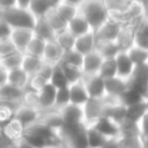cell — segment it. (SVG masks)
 <instances>
[{
	"instance_id": "39",
	"label": "cell",
	"mask_w": 148,
	"mask_h": 148,
	"mask_svg": "<svg viewBox=\"0 0 148 148\" xmlns=\"http://www.w3.org/2000/svg\"><path fill=\"white\" fill-rule=\"evenodd\" d=\"M23 105H27L30 108H34L36 110H43L42 109V103H40V96H39L38 91H34L31 88L25 90V95H23Z\"/></svg>"
},
{
	"instance_id": "45",
	"label": "cell",
	"mask_w": 148,
	"mask_h": 148,
	"mask_svg": "<svg viewBox=\"0 0 148 148\" xmlns=\"http://www.w3.org/2000/svg\"><path fill=\"white\" fill-rule=\"evenodd\" d=\"M131 136V135H142L140 127L138 122H134L126 118L122 123H120V136Z\"/></svg>"
},
{
	"instance_id": "32",
	"label": "cell",
	"mask_w": 148,
	"mask_h": 148,
	"mask_svg": "<svg viewBox=\"0 0 148 148\" xmlns=\"http://www.w3.org/2000/svg\"><path fill=\"white\" fill-rule=\"evenodd\" d=\"M87 138H88V148H101L105 144V142L109 139L105 135H103L99 130H96L94 126H88Z\"/></svg>"
},
{
	"instance_id": "22",
	"label": "cell",
	"mask_w": 148,
	"mask_h": 148,
	"mask_svg": "<svg viewBox=\"0 0 148 148\" xmlns=\"http://www.w3.org/2000/svg\"><path fill=\"white\" fill-rule=\"evenodd\" d=\"M68 29H69V31H72L77 38L94 31L91 27V25L88 23V21H87L81 13H79L78 16H75V17L68 23Z\"/></svg>"
},
{
	"instance_id": "46",
	"label": "cell",
	"mask_w": 148,
	"mask_h": 148,
	"mask_svg": "<svg viewBox=\"0 0 148 148\" xmlns=\"http://www.w3.org/2000/svg\"><path fill=\"white\" fill-rule=\"evenodd\" d=\"M69 104H72L69 86L64 87V88H57L56 104H55V108H56V109H61V108L66 107V105H69Z\"/></svg>"
},
{
	"instance_id": "35",
	"label": "cell",
	"mask_w": 148,
	"mask_h": 148,
	"mask_svg": "<svg viewBox=\"0 0 148 148\" xmlns=\"http://www.w3.org/2000/svg\"><path fill=\"white\" fill-rule=\"evenodd\" d=\"M146 99L147 97L144 96L142 92H139L138 90H135V88L129 87V88L123 92L122 96L120 97V101L122 103V104H125L126 107H130V105H134V104H136V103H140Z\"/></svg>"
},
{
	"instance_id": "11",
	"label": "cell",
	"mask_w": 148,
	"mask_h": 148,
	"mask_svg": "<svg viewBox=\"0 0 148 148\" xmlns=\"http://www.w3.org/2000/svg\"><path fill=\"white\" fill-rule=\"evenodd\" d=\"M129 88V83L126 79L121 77H113V78L105 79V96L114 100H120L123 92Z\"/></svg>"
},
{
	"instance_id": "50",
	"label": "cell",
	"mask_w": 148,
	"mask_h": 148,
	"mask_svg": "<svg viewBox=\"0 0 148 148\" xmlns=\"http://www.w3.org/2000/svg\"><path fill=\"white\" fill-rule=\"evenodd\" d=\"M55 68H56V65L53 64H49V62H46L44 61L43 66L40 68V70H39V75H42L43 78H46L47 81H51L52 78V74L55 72Z\"/></svg>"
},
{
	"instance_id": "25",
	"label": "cell",
	"mask_w": 148,
	"mask_h": 148,
	"mask_svg": "<svg viewBox=\"0 0 148 148\" xmlns=\"http://www.w3.org/2000/svg\"><path fill=\"white\" fill-rule=\"evenodd\" d=\"M30 82V75L22 69V68H17V69L9 70V77H8V83L14 84L17 87L26 90Z\"/></svg>"
},
{
	"instance_id": "14",
	"label": "cell",
	"mask_w": 148,
	"mask_h": 148,
	"mask_svg": "<svg viewBox=\"0 0 148 148\" xmlns=\"http://www.w3.org/2000/svg\"><path fill=\"white\" fill-rule=\"evenodd\" d=\"M96 47H97L96 34H95L94 31H91V33L84 34V35H81L77 38L74 49L84 56V55H87V53H91V52L96 51Z\"/></svg>"
},
{
	"instance_id": "2",
	"label": "cell",
	"mask_w": 148,
	"mask_h": 148,
	"mask_svg": "<svg viewBox=\"0 0 148 148\" xmlns=\"http://www.w3.org/2000/svg\"><path fill=\"white\" fill-rule=\"evenodd\" d=\"M0 18L7 21L13 29H31L34 30L38 22L33 12L29 8L16 7L10 9L0 10Z\"/></svg>"
},
{
	"instance_id": "41",
	"label": "cell",
	"mask_w": 148,
	"mask_h": 148,
	"mask_svg": "<svg viewBox=\"0 0 148 148\" xmlns=\"http://www.w3.org/2000/svg\"><path fill=\"white\" fill-rule=\"evenodd\" d=\"M144 140L142 135L131 136H118V147L120 148H143Z\"/></svg>"
},
{
	"instance_id": "51",
	"label": "cell",
	"mask_w": 148,
	"mask_h": 148,
	"mask_svg": "<svg viewBox=\"0 0 148 148\" xmlns=\"http://www.w3.org/2000/svg\"><path fill=\"white\" fill-rule=\"evenodd\" d=\"M139 127H140V134L143 139H148V112L143 116V118L139 122Z\"/></svg>"
},
{
	"instance_id": "47",
	"label": "cell",
	"mask_w": 148,
	"mask_h": 148,
	"mask_svg": "<svg viewBox=\"0 0 148 148\" xmlns=\"http://www.w3.org/2000/svg\"><path fill=\"white\" fill-rule=\"evenodd\" d=\"M48 83H49V81H47L46 78H43V77L39 75V74H35V75L30 77V82H29L27 88H31V90H34V91L39 92V91H42Z\"/></svg>"
},
{
	"instance_id": "37",
	"label": "cell",
	"mask_w": 148,
	"mask_h": 148,
	"mask_svg": "<svg viewBox=\"0 0 148 148\" xmlns=\"http://www.w3.org/2000/svg\"><path fill=\"white\" fill-rule=\"evenodd\" d=\"M44 18L48 21V23L52 26V27H53V30L56 31L57 34L68 29V22L59 14V13L56 12V9H52Z\"/></svg>"
},
{
	"instance_id": "42",
	"label": "cell",
	"mask_w": 148,
	"mask_h": 148,
	"mask_svg": "<svg viewBox=\"0 0 148 148\" xmlns=\"http://www.w3.org/2000/svg\"><path fill=\"white\" fill-rule=\"evenodd\" d=\"M49 83L53 84L56 88H64V87L70 86L69 81H68L66 75L64 73V69H62V66L60 64L56 65V68H55V72L52 74V78L49 81Z\"/></svg>"
},
{
	"instance_id": "36",
	"label": "cell",
	"mask_w": 148,
	"mask_h": 148,
	"mask_svg": "<svg viewBox=\"0 0 148 148\" xmlns=\"http://www.w3.org/2000/svg\"><path fill=\"white\" fill-rule=\"evenodd\" d=\"M55 9H56V12L59 13V14L68 23H69L75 16L79 14V8L78 7L69 4V3H65V1H61Z\"/></svg>"
},
{
	"instance_id": "13",
	"label": "cell",
	"mask_w": 148,
	"mask_h": 148,
	"mask_svg": "<svg viewBox=\"0 0 148 148\" xmlns=\"http://www.w3.org/2000/svg\"><path fill=\"white\" fill-rule=\"evenodd\" d=\"M116 62H117V75L127 81L135 69V64L130 59L127 51H121L116 56Z\"/></svg>"
},
{
	"instance_id": "29",
	"label": "cell",
	"mask_w": 148,
	"mask_h": 148,
	"mask_svg": "<svg viewBox=\"0 0 148 148\" xmlns=\"http://www.w3.org/2000/svg\"><path fill=\"white\" fill-rule=\"evenodd\" d=\"M43 64H44V60L42 57L30 56V55L25 53V59H23V62H22V69L30 77H33L39 73V70L43 66Z\"/></svg>"
},
{
	"instance_id": "53",
	"label": "cell",
	"mask_w": 148,
	"mask_h": 148,
	"mask_svg": "<svg viewBox=\"0 0 148 148\" xmlns=\"http://www.w3.org/2000/svg\"><path fill=\"white\" fill-rule=\"evenodd\" d=\"M8 77H9V70L0 66V86L8 83Z\"/></svg>"
},
{
	"instance_id": "15",
	"label": "cell",
	"mask_w": 148,
	"mask_h": 148,
	"mask_svg": "<svg viewBox=\"0 0 148 148\" xmlns=\"http://www.w3.org/2000/svg\"><path fill=\"white\" fill-rule=\"evenodd\" d=\"M34 36H35V33H34V30H31V29H14L10 39H12L13 43L16 44L18 51L25 53L29 43L33 40Z\"/></svg>"
},
{
	"instance_id": "34",
	"label": "cell",
	"mask_w": 148,
	"mask_h": 148,
	"mask_svg": "<svg viewBox=\"0 0 148 148\" xmlns=\"http://www.w3.org/2000/svg\"><path fill=\"white\" fill-rule=\"evenodd\" d=\"M46 44L47 42L43 40L42 38L39 36H34L33 40L29 43L27 48H26L25 53L26 55H30V56H35V57H42L43 59V55H44V49H46Z\"/></svg>"
},
{
	"instance_id": "20",
	"label": "cell",
	"mask_w": 148,
	"mask_h": 148,
	"mask_svg": "<svg viewBox=\"0 0 148 148\" xmlns=\"http://www.w3.org/2000/svg\"><path fill=\"white\" fill-rule=\"evenodd\" d=\"M70 88V99H72V104L81 105L83 107L91 97L87 91L86 86L83 84V82H78V83H73L69 86Z\"/></svg>"
},
{
	"instance_id": "30",
	"label": "cell",
	"mask_w": 148,
	"mask_h": 148,
	"mask_svg": "<svg viewBox=\"0 0 148 148\" xmlns=\"http://www.w3.org/2000/svg\"><path fill=\"white\" fill-rule=\"evenodd\" d=\"M29 9L35 14L36 18H43L55 8L52 7L48 0H31Z\"/></svg>"
},
{
	"instance_id": "40",
	"label": "cell",
	"mask_w": 148,
	"mask_h": 148,
	"mask_svg": "<svg viewBox=\"0 0 148 148\" xmlns=\"http://www.w3.org/2000/svg\"><path fill=\"white\" fill-rule=\"evenodd\" d=\"M61 66H62V69H64V73H65V75H66L70 84L82 82V79H83V77H84V72L82 68L74 66V65H61Z\"/></svg>"
},
{
	"instance_id": "7",
	"label": "cell",
	"mask_w": 148,
	"mask_h": 148,
	"mask_svg": "<svg viewBox=\"0 0 148 148\" xmlns=\"http://www.w3.org/2000/svg\"><path fill=\"white\" fill-rule=\"evenodd\" d=\"M82 82L90 97H105V79L100 74H84Z\"/></svg>"
},
{
	"instance_id": "28",
	"label": "cell",
	"mask_w": 148,
	"mask_h": 148,
	"mask_svg": "<svg viewBox=\"0 0 148 148\" xmlns=\"http://www.w3.org/2000/svg\"><path fill=\"white\" fill-rule=\"evenodd\" d=\"M25 59V53L21 51H17L14 53L5 57H0V66L5 68L7 70H13L17 68H22V62Z\"/></svg>"
},
{
	"instance_id": "52",
	"label": "cell",
	"mask_w": 148,
	"mask_h": 148,
	"mask_svg": "<svg viewBox=\"0 0 148 148\" xmlns=\"http://www.w3.org/2000/svg\"><path fill=\"white\" fill-rule=\"evenodd\" d=\"M18 7V0H0V10Z\"/></svg>"
},
{
	"instance_id": "54",
	"label": "cell",
	"mask_w": 148,
	"mask_h": 148,
	"mask_svg": "<svg viewBox=\"0 0 148 148\" xmlns=\"http://www.w3.org/2000/svg\"><path fill=\"white\" fill-rule=\"evenodd\" d=\"M30 3H31V0H18V7L29 8L30 7Z\"/></svg>"
},
{
	"instance_id": "18",
	"label": "cell",
	"mask_w": 148,
	"mask_h": 148,
	"mask_svg": "<svg viewBox=\"0 0 148 148\" xmlns=\"http://www.w3.org/2000/svg\"><path fill=\"white\" fill-rule=\"evenodd\" d=\"M92 126H94L96 130H99L103 135L107 136V138H118V136H120V125L108 117L100 118V120L97 121V122H95Z\"/></svg>"
},
{
	"instance_id": "10",
	"label": "cell",
	"mask_w": 148,
	"mask_h": 148,
	"mask_svg": "<svg viewBox=\"0 0 148 148\" xmlns=\"http://www.w3.org/2000/svg\"><path fill=\"white\" fill-rule=\"evenodd\" d=\"M23 95H25V90L14 84L7 83L0 86V101L1 103L21 105L23 101Z\"/></svg>"
},
{
	"instance_id": "6",
	"label": "cell",
	"mask_w": 148,
	"mask_h": 148,
	"mask_svg": "<svg viewBox=\"0 0 148 148\" xmlns=\"http://www.w3.org/2000/svg\"><path fill=\"white\" fill-rule=\"evenodd\" d=\"M129 87L138 90L147 97L148 92V62L135 66L131 77L127 79Z\"/></svg>"
},
{
	"instance_id": "23",
	"label": "cell",
	"mask_w": 148,
	"mask_h": 148,
	"mask_svg": "<svg viewBox=\"0 0 148 148\" xmlns=\"http://www.w3.org/2000/svg\"><path fill=\"white\" fill-rule=\"evenodd\" d=\"M34 33H35L36 36L42 38L46 42H51V40H56L57 33L53 30L51 25L48 23V21L46 18H38V22L35 25V29H34Z\"/></svg>"
},
{
	"instance_id": "21",
	"label": "cell",
	"mask_w": 148,
	"mask_h": 148,
	"mask_svg": "<svg viewBox=\"0 0 148 148\" xmlns=\"http://www.w3.org/2000/svg\"><path fill=\"white\" fill-rule=\"evenodd\" d=\"M134 46L148 49V18H143L134 26Z\"/></svg>"
},
{
	"instance_id": "9",
	"label": "cell",
	"mask_w": 148,
	"mask_h": 148,
	"mask_svg": "<svg viewBox=\"0 0 148 148\" xmlns=\"http://www.w3.org/2000/svg\"><path fill=\"white\" fill-rule=\"evenodd\" d=\"M59 110L62 116L64 125H81V123H86V120H84V109L81 105L69 104Z\"/></svg>"
},
{
	"instance_id": "48",
	"label": "cell",
	"mask_w": 148,
	"mask_h": 148,
	"mask_svg": "<svg viewBox=\"0 0 148 148\" xmlns=\"http://www.w3.org/2000/svg\"><path fill=\"white\" fill-rule=\"evenodd\" d=\"M18 48L16 47V44L13 43L12 39H4L0 40V57H5L9 55L17 52Z\"/></svg>"
},
{
	"instance_id": "43",
	"label": "cell",
	"mask_w": 148,
	"mask_h": 148,
	"mask_svg": "<svg viewBox=\"0 0 148 148\" xmlns=\"http://www.w3.org/2000/svg\"><path fill=\"white\" fill-rule=\"evenodd\" d=\"M83 55L79 53L75 49H72V51H66L64 52V56H62V60L60 64L61 65H74V66H79L82 68L83 65Z\"/></svg>"
},
{
	"instance_id": "24",
	"label": "cell",
	"mask_w": 148,
	"mask_h": 148,
	"mask_svg": "<svg viewBox=\"0 0 148 148\" xmlns=\"http://www.w3.org/2000/svg\"><path fill=\"white\" fill-rule=\"evenodd\" d=\"M56 94H57V88L51 83H48L42 91H39L42 109L43 110L53 109L55 104H56Z\"/></svg>"
},
{
	"instance_id": "16",
	"label": "cell",
	"mask_w": 148,
	"mask_h": 148,
	"mask_svg": "<svg viewBox=\"0 0 148 148\" xmlns=\"http://www.w3.org/2000/svg\"><path fill=\"white\" fill-rule=\"evenodd\" d=\"M40 110H36L34 108H30L27 105H21L16 112V120H18L25 127L38 122L40 118Z\"/></svg>"
},
{
	"instance_id": "17",
	"label": "cell",
	"mask_w": 148,
	"mask_h": 148,
	"mask_svg": "<svg viewBox=\"0 0 148 148\" xmlns=\"http://www.w3.org/2000/svg\"><path fill=\"white\" fill-rule=\"evenodd\" d=\"M103 61H104V57L97 51H94L91 53L84 55L82 69H83L84 74H99Z\"/></svg>"
},
{
	"instance_id": "58",
	"label": "cell",
	"mask_w": 148,
	"mask_h": 148,
	"mask_svg": "<svg viewBox=\"0 0 148 148\" xmlns=\"http://www.w3.org/2000/svg\"><path fill=\"white\" fill-rule=\"evenodd\" d=\"M144 140V144H143V148H148V139H143Z\"/></svg>"
},
{
	"instance_id": "26",
	"label": "cell",
	"mask_w": 148,
	"mask_h": 148,
	"mask_svg": "<svg viewBox=\"0 0 148 148\" xmlns=\"http://www.w3.org/2000/svg\"><path fill=\"white\" fill-rule=\"evenodd\" d=\"M96 51L104 59H114L122 49L117 42H97Z\"/></svg>"
},
{
	"instance_id": "33",
	"label": "cell",
	"mask_w": 148,
	"mask_h": 148,
	"mask_svg": "<svg viewBox=\"0 0 148 148\" xmlns=\"http://www.w3.org/2000/svg\"><path fill=\"white\" fill-rule=\"evenodd\" d=\"M21 105L10 104V103H1V105H0V123L5 125V123H8L9 121L14 120L16 112H17V109Z\"/></svg>"
},
{
	"instance_id": "38",
	"label": "cell",
	"mask_w": 148,
	"mask_h": 148,
	"mask_svg": "<svg viewBox=\"0 0 148 148\" xmlns=\"http://www.w3.org/2000/svg\"><path fill=\"white\" fill-rule=\"evenodd\" d=\"M127 53L130 56V59L133 60V62L135 64V66L138 65H143L148 62V49L142 48L138 46H133L127 49Z\"/></svg>"
},
{
	"instance_id": "57",
	"label": "cell",
	"mask_w": 148,
	"mask_h": 148,
	"mask_svg": "<svg viewBox=\"0 0 148 148\" xmlns=\"http://www.w3.org/2000/svg\"><path fill=\"white\" fill-rule=\"evenodd\" d=\"M43 148H65L64 146H48V147H43Z\"/></svg>"
},
{
	"instance_id": "12",
	"label": "cell",
	"mask_w": 148,
	"mask_h": 148,
	"mask_svg": "<svg viewBox=\"0 0 148 148\" xmlns=\"http://www.w3.org/2000/svg\"><path fill=\"white\" fill-rule=\"evenodd\" d=\"M23 134H25V126L16 118L5 125H1V136L13 143H17L21 139H23Z\"/></svg>"
},
{
	"instance_id": "31",
	"label": "cell",
	"mask_w": 148,
	"mask_h": 148,
	"mask_svg": "<svg viewBox=\"0 0 148 148\" xmlns=\"http://www.w3.org/2000/svg\"><path fill=\"white\" fill-rule=\"evenodd\" d=\"M75 40H77V36L74 35L72 31H69V29L59 33L56 36V42L60 44V47L64 49V52L74 49V47H75Z\"/></svg>"
},
{
	"instance_id": "5",
	"label": "cell",
	"mask_w": 148,
	"mask_h": 148,
	"mask_svg": "<svg viewBox=\"0 0 148 148\" xmlns=\"http://www.w3.org/2000/svg\"><path fill=\"white\" fill-rule=\"evenodd\" d=\"M122 30H123L122 23L120 21L114 20L113 17H110L99 30L95 31V34H96L97 42H117Z\"/></svg>"
},
{
	"instance_id": "19",
	"label": "cell",
	"mask_w": 148,
	"mask_h": 148,
	"mask_svg": "<svg viewBox=\"0 0 148 148\" xmlns=\"http://www.w3.org/2000/svg\"><path fill=\"white\" fill-rule=\"evenodd\" d=\"M62 56H64V49L60 47V44L56 40L47 42L44 55H43L44 61L53 65H59L62 60Z\"/></svg>"
},
{
	"instance_id": "8",
	"label": "cell",
	"mask_w": 148,
	"mask_h": 148,
	"mask_svg": "<svg viewBox=\"0 0 148 148\" xmlns=\"http://www.w3.org/2000/svg\"><path fill=\"white\" fill-rule=\"evenodd\" d=\"M39 121H40L44 126H47L49 130H52L53 133H57V134L61 133L62 127H64L62 116H61V113H60V110L56 109V108L42 110Z\"/></svg>"
},
{
	"instance_id": "59",
	"label": "cell",
	"mask_w": 148,
	"mask_h": 148,
	"mask_svg": "<svg viewBox=\"0 0 148 148\" xmlns=\"http://www.w3.org/2000/svg\"><path fill=\"white\" fill-rule=\"evenodd\" d=\"M147 100H148V92H147Z\"/></svg>"
},
{
	"instance_id": "1",
	"label": "cell",
	"mask_w": 148,
	"mask_h": 148,
	"mask_svg": "<svg viewBox=\"0 0 148 148\" xmlns=\"http://www.w3.org/2000/svg\"><path fill=\"white\" fill-rule=\"evenodd\" d=\"M79 13L88 21L94 33L110 18V10L107 0H84L79 5Z\"/></svg>"
},
{
	"instance_id": "3",
	"label": "cell",
	"mask_w": 148,
	"mask_h": 148,
	"mask_svg": "<svg viewBox=\"0 0 148 148\" xmlns=\"http://www.w3.org/2000/svg\"><path fill=\"white\" fill-rule=\"evenodd\" d=\"M86 123L81 125H64L61 135L65 148H88V138H87Z\"/></svg>"
},
{
	"instance_id": "49",
	"label": "cell",
	"mask_w": 148,
	"mask_h": 148,
	"mask_svg": "<svg viewBox=\"0 0 148 148\" xmlns=\"http://www.w3.org/2000/svg\"><path fill=\"white\" fill-rule=\"evenodd\" d=\"M14 29L7 22V21L1 20L0 18V40H4V39H10L12 38V34Z\"/></svg>"
},
{
	"instance_id": "55",
	"label": "cell",
	"mask_w": 148,
	"mask_h": 148,
	"mask_svg": "<svg viewBox=\"0 0 148 148\" xmlns=\"http://www.w3.org/2000/svg\"><path fill=\"white\" fill-rule=\"evenodd\" d=\"M62 1H65V3H69V4L75 5V7H78V8H79V5H81L82 3L84 1V0H62Z\"/></svg>"
},
{
	"instance_id": "4",
	"label": "cell",
	"mask_w": 148,
	"mask_h": 148,
	"mask_svg": "<svg viewBox=\"0 0 148 148\" xmlns=\"http://www.w3.org/2000/svg\"><path fill=\"white\" fill-rule=\"evenodd\" d=\"M108 100L107 97H91L83 105L84 109V120L87 126H92L100 118L105 117Z\"/></svg>"
},
{
	"instance_id": "44",
	"label": "cell",
	"mask_w": 148,
	"mask_h": 148,
	"mask_svg": "<svg viewBox=\"0 0 148 148\" xmlns=\"http://www.w3.org/2000/svg\"><path fill=\"white\" fill-rule=\"evenodd\" d=\"M99 74L104 79L117 77V62H116V57L114 59H104Z\"/></svg>"
},
{
	"instance_id": "27",
	"label": "cell",
	"mask_w": 148,
	"mask_h": 148,
	"mask_svg": "<svg viewBox=\"0 0 148 148\" xmlns=\"http://www.w3.org/2000/svg\"><path fill=\"white\" fill-rule=\"evenodd\" d=\"M147 112H148V100L146 99L140 103H136V104L127 107V114H126V118L139 123L140 120L143 118V116L146 114Z\"/></svg>"
},
{
	"instance_id": "56",
	"label": "cell",
	"mask_w": 148,
	"mask_h": 148,
	"mask_svg": "<svg viewBox=\"0 0 148 148\" xmlns=\"http://www.w3.org/2000/svg\"><path fill=\"white\" fill-rule=\"evenodd\" d=\"M48 1L51 3V5H52V7H53V8H56L57 5H59L60 3L62 1V0H48Z\"/></svg>"
}]
</instances>
